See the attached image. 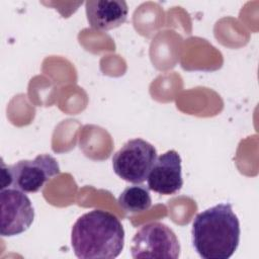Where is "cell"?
<instances>
[{"label":"cell","mask_w":259,"mask_h":259,"mask_svg":"<svg viewBox=\"0 0 259 259\" xmlns=\"http://www.w3.org/2000/svg\"><path fill=\"white\" fill-rule=\"evenodd\" d=\"M240 222L231 203L199 212L192 223V244L203 259H228L240 242Z\"/></svg>","instance_id":"obj_2"},{"label":"cell","mask_w":259,"mask_h":259,"mask_svg":"<svg viewBox=\"0 0 259 259\" xmlns=\"http://www.w3.org/2000/svg\"><path fill=\"white\" fill-rule=\"evenodd\" d=\"M90 26L97 30H110L120 26L127 17V4L123 0H89L85 3Z\"/></svg>","instance_id":"obj_8"},{"label":"cell","mask_w":259,"mask_h":259,"mask_svg":"<svg viewBox=\"0 0 259 259\" xmlns=\"http://www.w3.org/2000/svg\"><path fill=\"white\" fill-rule=\"evenodd\" d=\"M157 159L155 147L143 139L127 141L112 157L114 173L121 179L140 184L146 181Z\"/></svg>","instance_id":"obj_4"},{"label":"cell","mask_w":259,"mask_h":259,"mask_svg":"<svg viewBox=\"0 0 259 259\" xmlns=\"http://www.w3.org/2000/svg\"><path fill=\"white\" fill-rule=\"evenodd\" d=\"M1 164V189L12 186L25 193L37 192L60 173L59 163L50 154H40L33 160H21L10 166H6L3 161Z\"/></svg>","instance_id":"obj_3"},{"label":"cell","mask_w":259,"mask_h":259,"mask_svg":"<svg viewBox=\"0 0 259 259\" xmlns=\"http://www.w3.org/2000/svg\"><path fill=\"white\" fill-rule=\"evenodd\" d=\"M131 251L135 259H177L180 254V244L175 233L168 226L152 222L141 227L135 234Z\"/></svg>","instance_id":"obj_5"},{"label":"cell","mask_w":259,"mask_h":259,"mask_svg":"<svg viewBox=\"0 0 259 259\" xmlns=\"http://www.w3.org/2000/svg\"><path fill=\"white\" fill-rule=\"evenodd\" d=\"M148 188L163 195L178 192L182 185L181 158L174 150L160 155L154 162L148 178Z\"/></svg>","instance_id":"obj_7"},{"label":"cell","mask_w":259,"mask_h":259,"mask_svg":"<svg viewBox=\"0 0 259 259\" xmlns=\"http://www.w3.org/2000/svg\"><path fill=\"white\" fill-rule=\"evenodd\" d=\"M117 202L125 212L138 213L151 207L152 198L149 188L144 185L134 184L124 188L119 194Z\"/></svg>","instance_id":"obj_9"},{"label":"cell","mask_w":259,"mask_h":259,"mask_svg":"<svg viewBox=\"0 0 259 259\" xmlns=\"http://www.w3.org/2000/svg\"><path fill=\"white\" fill-rule=\"evenodd\" d=\"M71 245L80 259H112L123 249L124 230L113 213L93 209L73 225Z\"/></svg>","instance_id":"obj_1"},{"label":"cell","mask_w":259,"mask_h":259,"mask_svg":"<svg viewBox=\"0 0 259 259\" xmlns=\"http://www.w3.org/2000/svg\"><path fill=\"white\" fill-rule=\"evenodd\" d=\"M0 234L12 237L25 232L34 220V209L25 192L16 188L1 189Z\"/></svg>","instance_id":"obj_6"}]
</instances>
